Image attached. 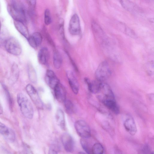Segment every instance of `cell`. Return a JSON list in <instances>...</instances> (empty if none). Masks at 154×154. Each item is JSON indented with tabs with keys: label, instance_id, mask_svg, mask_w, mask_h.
I'll return each instance as SVG.
<instances>
[{
	"label": "cell",
	"instance_id": "2e32d148",
	"mask_svg": "<svg viewBox=\"0 0 154 154\" xmlns=\"http://www.w3.org/2000/svg\"><path fill=\"white\" fill-rule=\"evenodd\" d=\"M14 23L17 30L27 39L29 35L28 29L24 23L20 21L14 20Z\"/></svg>",
	"mask_w": 154,
	"mask_h": 154
},
{
	"label": "cell",
	"instance_id": "9a60e30c",
	"mask_svg": "<svg viewBox=\"0 0 154 154\" xmlns=\"http://www.w3.org/2000/svg\"><path fill=\"white\" fill-rule=\"evenodd\" d=\"M84 81L87 84L89 91L92 93L97 94L99 91L102 82L97 79L91 82L88 78H84Z\"/></svg>",
	"mask_w": 154,
	"mask_h": 154
},
{
	"label": "cell",
	"instance_id": "484cf974",
	"mask_svg": "<svg viewBox=\"0 0 154 154\" xmlns=\"http://www.w3.org/2000/svg\"><path fill=\"white\" fill-rule=\"evenodd\" d=\"M38 47L41 45L42 41V37L41 34L38 32H34L32 35Z\"/></svg>",
	"mask_w": 154,
	"mask_h": 154
},
{
	"label": "cell",
	"instance_id": "ac0fdd59",
	"mask_svg": "<svg viewBox=\"0 0 154 154\" xmlns=\"http://www.w3.org/2000/svg\"><path fill=\"white\" fill-rule=\"evenodd\" d=\"M55 119L57 123L62 129L65 128L64 115L63 110L60 109H57L55 113Z\"/></svg>",
	"mask_w": 154,
	"mask_h": 154
},
{
	"label": "cell",
	"instance_id": "8992f818",
	"mask_svg": "<svg viewBox=\"0 0 154 154\" xmlns=\"http://www.w3.org/2000/svg\"><path fill=\"white\" fill-rule=\"evenodd\" d=\"M75 128L78 134L82 138L86 139L91 136V131L88 124L83 120H79L75 123Z\"/></svg>",
	"mask_w": 154,
	"mask_h": 154
},
{
	"label": "cell",
	"instance_id": "277c9868",
	"mask_svg": "<svg viewBox=\"0 0 154 154\" xmlns=\"http://www.w3.org/2000/svg\"><path fill=\"white\" fill-rule=\"evenodd\" d=\"M5 47L8 52L14 55H19L22 52L21 45L18 41L14 37L7 39L5 41Z\"/></svg>",
	"mask_w": 154,
	"mask_h": 154
},
{
	"label": "cell",
	"instance_id": "5bb4252c",
	"mask_svg": "<svg viewBox=\"0 0 154 154\" xmlns=\"http://www.w3.org/2000/svg\"><path fill=\"white\" fill-rule=\"evenodd\" d=\"M124 126L126 130L132 135H134L137 131L136 125L132 117L127 118L124 121Z\"/></svg>",
	"mask_w": 154,
	"mask_h": 154
},
{
	"label": "cell",
	"instance_id": "f546056e",
	"mask_svg": "<svg viewBox=\"0 0 154 154\" xmlns=\"http://www.w3.org/2000/svg\"><path fill=\"white\" fill-rule=\"evenodd\" d=\"M58 147L55 145H52L50 148L49 153L50 154H56L58 151Z\"/></svg>",
	"mask_w": 154,
	"mask_h": 154
},
{
	"label": "cell",
	"instance_id": "7c38bea8",
	"mask_svg": "<svg viewBox=\"0 0 154 154\" xmlns=\"http://www.w3.org/2000/svg\"><path fill=\"white\" fill-rule=\"evenodd\" d=\"M55 97L58 101L64 102L66 99V91L64 87L60 83L54 89Z\"/></svg>",
	"mask_w": 154,
	"mask_h": 154
},
{
	"label": "cell",
	"instance_id": "52a82bcc",
	"mask_svg": "<svg viewBox=\"0 0 154 154\" xmlns=\"http://www.w3.org/2000/svg\"><path fill=\"white\" fill-rule=\"evenodd\" d=\"M26 89L28 94L37 107L39 109H43V103L35 88L31 84H28Z\"/></svg>",
	"mask_w": 154,
	"mask_h": 154
},
{
	"label": "cell",
	"instance_id": "4dcf8cb0",
	"mask_svg": "<svg viewBox=\"0 0 154 154\" xmlns=\"http://www.w3.org/2000/svg\"><path fill=\"white\" fill-rule=\"evenodd\" d=\"M30 7L34 8L35 6L36 0H26Z\"/></svg>",
	"mask_w": 154,
	"mask_h": 154
},
{
	"label": "cell",
	"instance_id": "30bf717a",
	"mask_svg": "<svg viewBox=\"0 0 154 154\" xmlns=\"http://www.w3.org/2000/svg\"><path fill=\"white\" fill-rule=\"evenodd\" d=\"M0 134L8 141L14 142L15 139L14 132L0 122Z\"/></svg>",
	"mask_w": 154,
	"mask_h": 154
},
{
	"label": "cell",
	"instance_id": "7402d4cb",
	"mask_svg": "<svg viewBox=\"0 0 154 154\" xmlns=\"http://www.w3.org/2000/svg\"><path fill=\"white\" fill-rule=\"evenodd\" d=\"M91 152L92 154H102L104 152L103 147L100 143H96L91 148Z\"/></svg>",
	"mask_w": 154,
	"mask_h": 154
},
{
	"label": "cell",
	"instance_id": "cb8c5ba5",
	"mask_svg": "<svg viewBox=\"0 0 154 154\" xmlns=\"http://www.w3.org/2000/svg\"><path fill=\"white\" fill-rule=\"evenodd\" d=\"M19 74L18 68L15 64H14L12 66L11 71V78L16 81L18 78Z\"/></svg>",
	"mask_w": 154,
	"mask_h": 154
},
{
	"label": "cell",
	"instance_id": "83f0119b",
	"mask_svg": "<svg viewBox=\"0 0 154 154\" xmlns=\"http://www.w3.org/2000/svg\"><path fill=\"white\" fill-rule=\"evenodd\" d=\"M27 39L29 44L32 47L35 49L37 48L38 46L32 35L29 36Z\"/></svg>",
	"mask_w": 154,
	"mask_h": 154
},
{
	"label": "cell",
	"instance_id": "9c48e42d",
	"mask_svg": "<svg viewBox=\"0 0 154 154\" xmlns=\"http://www.w3.org/2000/svg\"><path fill=\"white\" fill-rule=\"evenodd\" d=\"M61 140L65 149L67 152H71L73 150L74 143L73 138L69 134L65 133L61 136Z\"/></svg>",
	"mask_w": 154,
	"mask_h": 154
},
{
	"label": "cell",
	"instance_id": "44dd1931",
	"mask_svg": "<svg viewBox=\"0 0 154 154\" xmlns=\"http://www.w3.org/2000/svg\"><path fill=\"white\" fill-rule=\"evenodd\" d=\"M66 112L69 114H72L75 111V108L72 103L70 100H66L63 102Z\"/></svg>",
	"mask_w": 154,
	"mask_h": 154
},
{
	"label": "cell",
	"instance_id": "d6986e66",
	"mask_svg": "<svg viewBox=\"0 0 154 154\" xmlns=\"http://www.w3.org/2000/svg\"><path fill=\"white\" fill-rule=\"evenodd\" d=\"M62 58L60 54L57 51H55L53 55V64L57 69H59L62 64Z\"/></svg>",
	"mask_w": 154,
	"mask_h": 154
},
{
	"label": "cell",
	"instance_id": "f1b7e54d",
	"mask_svg": "<svg viewBox=\"0 0 154 154\" xmlns=\"http://www.w3.org/2000/svg\"><path fill=\"white\" fill-rule=\"evenodd\" d=\"M147 71L149 75H152L153 74V62H149L147 65Z\"/></svg>",
	"mask_w": 154,
	"mask_h": 154
},
{
	"label": "cell",
	"instance_id": "1f68e13d",
	"mask_svg": "<svg viewBox=\"0 0 154 154\" xmlns=\"http://www.w3.org/2000/svg\"><path fill=\"white\" fill-rule=\"evenodd\" d=\"M142 151L144 153H146L149 152L150 150L149 146L147 145H146L143 146Z\"/></svg>",
	"mask_w": 154,
	"mask_h": 154
},
{
	"label": "cell",
	"instance_id": "ffe728a7",
	"mask_svg": "<svg viewBox=\"0 0 154 154\" xmlns=\"http://www.w3.org/2000/svg\"><path fill=\"white\" fill-rule=\"evenodd\" d=\"M28 72L30 81L32 82L36 83L37 79L36 72L30 63L28 65Z\"/></svg>",
	"mask_w": 154,
	"mask_h": 154
},
{
	"label": "cell",
	"instance_id": "4fadbf2b",
	"mask_svg": "<svg viewBox=\"0 0 154 154\" xmlns=\"http://www.w3.org/2000/svg\"><path fill=\"white\" fill-rule=\"evenodd\" d=\"M66 74L69 84L72 91L75 94H77L79 89V85L77 79L71 71H67Z\"/></svg>",
	"mask_w": 154,
	"mask_h": 154
},
{
	"label": "cell",
	"instance_id": "d6a6232c",
	"mask_svg": "<svg viewBox=\"0 0 154 154\" xmlns=\"http://www.w3.org/2000/svg\"><path fill=\"white\" fill-rule=\"evenodd\" d=\"M2 112H3L2 108L0 103V114H2Z\"/></svg>",
	"mask_w": 154,
	"mask_h": 154
},
{
	"label": "cell",
	"instance_id": "6da1fadb",
	"mask_svg": "<svg viewBox=\"0 0 154 154\" xmlns=\"http://www.w3.org/2000/svg\"><path fill=\"white\" fill-rule=\"evenodd\" d=\"M17 101L23 115L29 119L33 117L34 110L32 105L26 96L22 93L17 95Z\"/></svg>",
	"mask_w": 154,
	"mask_h": 154
},
{
	"label": "cell",
	"instance_id": "5b68a950",
	"mask_svg": "<svg viewBox=\"0 0 154 154\" xmlns=\"http://www.w3.org/2000/svg\"><path fill=\"white\" fill-rule=\"evenodd\" d=\"M111 71L108 63L103 61L99 65L95 72L96 79L102 82L109 77Z\"/></svg>",
	"mask_w": 154,
	"mask_h": 154
},
{
	"label": "cell",
	"instance_id": "3957f363",
	"mask_svg": "<svg viewBox=\"0 0 154 154\" xmlns=\"http://www.w3.org/2000/svg\"><path fill=\"white\" fill-rule=\"evenodd\" d=\"M97 94L98 99L103 104L107 101L115 100L111 87L106 83L102 82L100 89Z\"/></svg>",
	"mask_w": 154,
	"mask_h": 154
},
{
	"label": "cell",
	"instance_id": "e0dca14e",
	"mask_svg": "<svg viewBox=\"0 0 154 154\" xmlns=\"http://www.w3.org/2000/svg\"><path fill=\"white\" fill-rule=\"evenodd\" d=\"M49 57L48 50L46 47L42 48L39 51L38 58L39 62L41 64L45 65L48 62Z\"/></svg>",
	"mask_w": 154,
	"mask_h": 154
},
{
	"label": "cell",
	"instance_id": "8fae6325",
	"mask_svg": "<svg viewBox=\"0 0 154 154\" xmlns=\"http://www.w3.org/2000/svg\"><path fill=\"white\" fill-rule=\"evenodd\" d=\"M45 80L49 86L53 89L59 83V80L54 72L50 69L46 71Z\"/></svg>",
	"mask_w": 154,
	"mask_h": 154
},
{
	"label": "cell",
	"instance_id": "ba28073f",
	"mask_svg": "<svg viewBox=\"0 0 154 154\" xmlns=\"http://www.w3.org/2000/svg\"><path fill=\"white\" fill-rule=\"evenodd\" d=\"M69 30V33L73 35H78L81 32V28L79 18L77 14H74L70 20Z\"/></svg>",
	"mask_w": 154,
	"mask_h": 154
},
{
	"label": "cell",
	"instance_id": "7a4b0ae2",
	"mask_svg": "<svg viewBox=\"0 0 154 154\" xmlns=\"http://www.w3.org/2000/svg\"><path fill=\"white\" fill-rule=\"evenodd\" d=\"M8 11L14 20L23 23L26 21V12L23 8L19 4L13 2L8 5Z\"/></svg>",
	"mask_w": 154,
	"mask_h": 154
},
{
	"label": "cell",
	"instance_id": "d4e9b609",
	"mask_svg": "<svg viewBox=\"0 0 154 154\" xmlns=\"http://www.w3.org/2000/svg\"><path fill=\"white\" fill-rule=\"evenodd\" d=\"M80 143L83 149L88 154H91V148L90 147L88 143L85 140L82 138L80 140Z\"/></svg>",
	"mask_w": 154,
	"mask_h": 154
},
{
	"label": "cell",
	"instance_id": "836d02e7",
	"mask_svg": "<svg viewBox=\"0 0 154 154\" xmlns=\"http://www.w3.org/2000/svg\"><path fill=\"white\" fill-rule=\"evenodd\" d=\"M1 21H0V31L1 28Z\"/></svg>",
	"mask_w": 154,
	"mask_h": 154
},
{
	"label": "cell",
	"instance_id": "4316f807",
	"mask_svg": "<svg viewBox=\"0 0 154 154\" xmlns=\"http://www.w3.org/2000/svg\"><path fill=\"white\" fill-rule=\"evenodd\" d=\"M51 18L50 10L47 9L44 12V22L46 25H48L51 22Z\"/></svg>",
	"mask_w": 154,
	"mask_h": 154
},
{
	"label": "cell",
	"instance_id": "603a6c76",
	"mask_svg": "<svg viewBox=\"0 0 154 154\" xmlns=\"http://www.w3.org/2000/svg\"><path fill=\"white\" fill-rule=\"evenodd\" d=\"M122 6L128 11H133L135 7L134 5L128 0H119Z\"/></svg>",
	"mask_w": 154,
	"mask_h": 154
}]
</instances>
